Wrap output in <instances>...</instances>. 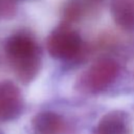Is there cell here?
Wrapping results in <instances>:
<instances>
[{"label":"cell","mask_w":134,"mask_h":134,"mask_svg":"<svg viewBox=\"0 0 134 134\" xmlns=\"http://www.w3.org/2000/svg\"><path fill=\"white\" fill-rule=\"evenodd\" d=\"M0 134H2V133H1V132H0Z\"/></svg>","instance_id":"11"},{"label":"cell","mask_w":134,"mask_h":134,"mask_svg":"<svg viewBox=\"0 0 134 134\" xmlns=\"http://www.w3.org/2000/svg\"><path fill=\"white\" fill-rule=\"evenodd\" d=\"M118 73V63L113 59L103 58L95 61L77 77L75 87L84 93H99L113 84Z\"/></svg>","instance_id":"2"},{"label":"cell","mask_w":134,"mask_h":134,"mask_svg":"<svg viewBox=\"0 0 134 134\" xmlns=\"http://www.w3.org/2000/svg\"><path fill=\"white\" fill-rule=\"evenodd\" d=\"M24 110L20 88L10 81L0 82V122L17 119Z\"/></svg>","instance_id":"4"},{"label":"cell","mask_w":134,"mask_h":134,"mask_svg":"<svg viewBox=\"0 0 134 134\" xmlns=\"http://www.w3.org/2000/svg\"><path fill=\"white\" fill-rule=\"evenodd\" d=\"M5 52L17 77L24 84L36 79L41 68L39 47L28 32L19 31L5 41Z\"/></svg>","instance_id":"1"},{"label":"cell","mask_w":134,"mask_h":134,"mask_svg":"<svg viewBox=\"0 0 134 134\" xmlns=\"http://www.w3.org/2000/svg\"><path fill=\"white\" fill-rule=\"evenodd\" d=\"M110 9L114 22L120 28L134 30V0H112Z\"/></svg>","instance_id":"7"},{"label":"cell","mask_w":134,"mask_h":134,"mask_svg":"<svg viewBox=\"0 0 134 134\" xmlns=\"http://www.w3.org/2000/svg\"><path fill=\"white\" fill-rule=\"evenodd\" d=\"M46 47L52 58L70 61L82 51L83 41L76 30L68 25H61L50 32L46 40Z\"/></svg>","instance_id":"3"},{"label":"cell","mask_w":134,"mask_h":134,"mask_svg":"<svg viewBox=\"0 0 134 134\" xmlns=\"http://www.w3.org/2000/svg\"><path fill=\"white\" fill-rule=\"evenodd\" d=\"M66 121L62 115L53 111L37 113L30 122V134H63Z\"/></svg>","instance_id":"6"},{"label":"cell","mask_w":134,"mask_h":134,"mask_svg":"<svg viewBox=\"0 0 134 134\" xmlns=\"http://www.w3.org/2000/svg\"><path fill=\"white\" fill-rule=\"evenodd\" d=\"M134 129L128 113L121 110L105 114L94 127L92 134H133Z\"/></svg>","instance_id":"5"},{"label":"cell","mask_w":134,"mask_h":134,"mask_svg":"<svg viewBox=\"0 0 134 134\" xmlns=\"http://www.w3.org/2000/svg\"><path fill=\"white\" fill-rule=\"evenodd\" d=\"M100 1H103V0H85V2L90 3V4H95V3H98Z\"/></svg>","instance_id":"10"},{"label":"cell","mask_w":134,"mask_h":134,"mask_svg":"<svg viewBox=\"0 0 134 134\" xmlns=\"http://www.w3.org/2000/svg\"><path fill=\"white\" fill-rule=\"evenodd\" d=\"M16 12V0H0V20H7L14 18Z\"/></svg>","instance_id":"9"},{"label":"cell","mask_w":134,"mask_h":134,"mask_svg":"<svg viewBox=\"0 0 134 134\" xmlns=\"http://www.w3.org/2000/svg\"><path fill=\"white\" fill-rule=\"evenodd\" d=\"M83 3L79 0H70L64 8V18L68 22L80 19L83 13Z\"/></svg>","instance_id":"8"}]
</instances>
